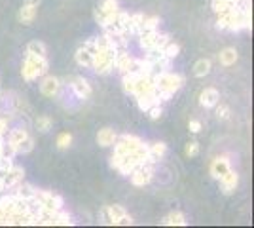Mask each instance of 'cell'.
<instances>
[{
  "mask_svg": "<svg viewBox=\"0 0 254 228\" xmlns=\"http://www.w3.org/2000/svg\"><path fill=\"white\" fill-rule=\"evenodd\" d=\"M154 87L159 93L161 103L171 101V97L184 86V76L179 73H171V71H161V73H154Z\"/></svg>",
  "mask_w": 254,
  "mask_h": 228,
  "instance_id": "6da1fadb",
  "label": "cell"
},
{
  "mask_svg": "<svg viewBox=\"0 0 254 228\" xmlns=\"http://www.w3.org/2000/svg\"><path fill=\"white\" fill-rule=\"evenodd\" d=\"M114 152L124 156V154H137L142 162H148V145L142 141L137 135L131 133H124L122 137H118L116 143L112 145Z\"/></svg>",
  "mask_w": 254,
  "mask_h": 228,
  "instance_id": "7a4b0ae2",
  "label": "cell"
},
{
  "mask_svg": "<svg viewBox=\"0 0 254 228\" xmlns=\"http://www.w3.org/2000/svg\"><path fill=\"white\" fill-rule=\"evenodd\" d=\"M48 57H40V55H32V54H25V59H23L21 65V76L25 82H34L38 80L40 76H44L48 73Z\"/></svg>",
  "mask_w": 254,
  "mask_h": 228,
  "instance_id": "3957f363",
  "label": "cell"
},
{
  "mask_svg": "<svg viewBox=\"0 0 254 228\" xmlns=\"http://www.w3.org/2000/svg\"><path fill=\"white\" fill-rule=\"evenodd\" d=\"M114 63H116V48H105V50H97L91 69H95L97 75L106 76L114 71Z\"/></svg>",
  "mask_w": 254,
  "mask_h": 228,
  "instance_id": "277c9868",
  "label": "cell"
},
{
  "mask_svg": "<svg viewBox=\"0 0 254 228\" xmlns=\"http://www.w3.org/2000/svg\"><path fill=\"white\" fill-rule=\"evenodd\" d=\"M137 36H138V44H140V48L144 52H148V50H161L171 40L169 34H161L158 29L156 31H142Z\"/></svg>",
  "mask_w": 254,
  "mask_h": 228,
  "instance_id": "5b68a950",
  "label": "cell"
},
{
  "mask_svg": "<svg viewBox=\"0 0 254 228\" xmlns=\"http://www.w3.org/2000/svg\"><path fill=\"white\" fill-rule=\"evenodd\" d=\"M118 10H120L118 0H103L95 8V13H93L95 23L99 27H106V25L110 23V19L118 13Z\"/></svg>",
  "mask_w": 254,
  "mask_h": 228,
  "instance_id": "8992f818",
  "label": "cell"
},
{
  "mask_svg": "<svg viewBox=\"0 0 254 228\" xmlns=\"http://www.w3.org/2000/svg\"><path fill=\"white\" fill-rule=\"evenodd\" d=\"M34 200L42 206V209L46 211H52V213H57L59 209H63V198L59 194H53V192H48V190H38L34 192Z\"/></svg>",
  "mask_w": 254,
  "mask_h": 228,
  "instance_id": "52a82bcc",
  "label": "cell"
},
{
  "mask_svg": "<svg viewBox=\"0 0 254 228\" xmlns=\"http://www.w3.org/2000/svg\"><path fill=\"white\" fill-rule=\"evenodd\" d=\"M105 217H106V223L108 225H120V227H129V225H133L135 221H133V217L127 213L126 209H124V206H118V204H114V206H108L105 209Z\"/></svg>",
  "mask_w": 254,
  "mask_h": 228,
  "instance_id": "ba28073f",
  "label": "cell"
},
{
  "mask_svg": "<svg viewBox=\"0 0 254 228\" xmlns=\"http://www.w3.org/2000/svg\"><path fill=\"white\" fill-rule=\"evenodd\" d=\"M131 177V183L135 186H146L152 183V179H154V163H140L138 167L133 169V173L129 175Z\"/></svg>",
  "mask_w": 254,
  "mask_h": 228,
  "instance_id": "9c48e42d",
  "label": "cell"
},
{
  "mask_svg": "<svg viewBox=\"0 0 254 228\" xmlns=\"http://www.w3.org/2000/svg\"><path fill=\"white\" fill-rule=\"evenodd\" d=\"M114 69L120 71L122 75L135 73V69H137V57H133L127 50H116V63H114Z\"/></svg>",
  "mask_w": 254,
  "mask_h": 228,
  "instance_id": "30bf717a",
  "label": "cell"
},
{
  "mask_svg": "<svg viewBox=\"0 0 254 228\" xmlns=\"http://www.w3.org/2000/svg\"><path fill=\"white\" fill-rule=\"evenodd\" d=\"M154 89V78L148 73H135V82H133V97L150 93Z\"/></svg>",
  "mask_w": 254,
  "mask_h": 228,
  "instance_id": "8fae6325",
  "label": "cell"
},
{
  "mask_svg": "<svg viewBox=\"0 0 254 228\" xmlns=\"http://www.w3.org/2000/svg\"><path fill=\"white\" fill-rule=\"evenodd\" d=\"M68 86H70V89H72V93H74L76 97L82 99V101H85V99H89L93 95L91 84L85 78H82V76H72L68 80Z\"/></svg>",
  "mask_w": 254,
  "mask_h": 228,
  "instance_id": "7c38bea8",
  "label": "cell"
},
{
  "mask_svg": "<svg viewBox=\"0 0 254 228\" xmlns=\"http://www.w3.org/2000/svg\"><path fill=\"white\" fill-rule=\"evenodd\" d=\"M61 86H63V84H61V80H59L57 76L48 75V76H44L42 82H40V93H42L44 97L53 99V97H57V95H59Z\"/></svg>",
  "mask_w": 254,
  "mask_h": 228,
  "instance_id": "4fadbf2b",
  "label": "cell"
},
{
  "mask_svg": "<svg viewBox=\"0 0 254 228\" xmlns=\"http://www.w3.org/2000/svg\"><path fill=\"white\" fill-rule=\"evenodd\" d=\"M25 177V169L19 165H11L6 173L2 175V183H4V190H11L13 186H17Z\"/></svg>",
  "mask_w": 254,
  "mask_h": 228,
  "instance_id": "5bb4252c",
  "label": "cell"
},
{
  "mask_svg": "<svg viewBox=\"0 0 254 228\" xmlns=\"http://www.w3.org/2000/svg\"><path fill=\"white\" fill-rule=\"evenodd\" d=\"M220 103V91L216 87H205L199 93V105L203 109H214Z\"/></svg>",
  "mask_w": 254,
  "mask_h": 228,
  "instance_id": "9a60e30c",
  "label": "cell"
},
{
  "mask_svg": "<svg viewBox=\"0 0 254 228\" xmlns=\"http://www.w3.org/2000/svg\"><path fill=\"white\" fill-rule=\"evenodd\" d=\"M220 188H222V192L226 196H230L235 192V188L239 186V173L237 171H233V169H230L228 173H224L220 179Z\"/></svg>",
  "mask_w": 254,
  "mask_h": 228,
  "instance_id": "2e32d148",
  "label": "cell"
},
{
  "mask_svg": "<svg viewBox=\"0 0 254 228\" xmlns=\"http://www.w3.org/2000/svg\"><path fill=\"white\" fill-rule=\"evenodd\" d=\"M232 169V165H230V158L228 156H218V158H214L211 162V167H209V171H211V177L212 179H220L224 173H228Z\"/></svg>",
  "mask_w": 254,
  "mask_h": 228,
  "instance_id": "e0dca14e",
  "label": "cell"
},
{
  "mask_svg": "<svg viewBox=\"0 0 254 228\" xmlns=\"http://www.w3.org/2000/svg\"><path fill=\"white\" fill-rule=\"evenodd\" d=\"M167 154V145L163 141H156L148 145V162L150 163H158L159 160H163Z\"/></svg>",
  "mask_w": 254,
  "mask_h": 228,
  "instance_id": "ac0fdd59",
  "label": "cell"
},
{
  "mask_svg": "<svg viewBox=\"0 0 254 228\" xmlns=\"http://www.w3.org/2000/svg\"><path fill=\"white\" fill-rule=\"evenodd\" d=\"M137 99V107L142 112H146V110L152 107V105H158V103H161V99H159V93L156 91V87L150 91V93H144V95H138Z\"/></svg>",
  "mask_w": 254,
  "mask_h": 228,
  "instance_id": "d6986e66",
  "label": "cell"
},
{
  "mask_svg": "<svg viewBox=\"0 0 254 228\" xmlns=\"http://www.w3.org/2000/svg\"><path fill=\"white\" fill-rule=\"evenodd\" d=\"M116 139H118V135L112 128H101L99 133H97V145H101L103 149L112 147V145L116 143Z\"/></svg>",
  "mask_w": 254,
  "mask_h": 228,
  "instance_id": "ffe728a7",
  "label": "cell"
},
{
  "mask_svg": "<svg viewBox=\"0 0 254 228\" xmlns=\"http://www.w3.org/2000/svg\"><path fill=\"white\" fill-rule=\"evenodd\" d=\"M36 11H38L36 6H32L29 2H23V6L19 8V13H17V19H19L21 25H31L34 21V17H36Z\"/></svg>",
  "mask_w": 254,
  "mask_h": 228,
  "instance_id": "44dd1931",
  "label": "cell"
},
{
  "mask_svg": "<svg viewBox=\"0 0 254 228\" xmlns=\"http://www.w3.org/2000/svg\"><path fill=\"white\" fill-rule=\"evenodd\" d=\"M165 227H186L188 225V219L182 211H171L169 215H165L161 221Z\"/></svg>",
  "mask_w": 254,
  "mask_h": 228,
  "instance_id": "7402d4cb",
  "label": "cell"
},
{
  "mask_svg": "<svg viewBox=\"0 0 254 228\" xmlns=\"http://www.w3.org/2000/svg\"><path fill=\"white\" fill-rule=\"evenodd\" d=\"M144 13H129V23H127V34H133L137 36L142 31V23H144Z\"/></svg>",
  "mask_w": 254,
  "mask_h": 228,
  "instance_id": "603a6c76",
  "label": "cell"
},
{
  "mask_svg": "<svg viewBox=\"0 0 254 228\" xmlns=\"http://www.w3.org/2000/svg\"><path fill=\"white\" fill-rule=\"evenodd\" d=\"M11 190H13V194L17 196L19 200H25V202L32 200V198H34V192H36V188H34V186L29 185V183H23V181L17 186H13Z\"/></svg>",
  "mask_w": 254,
  "mask_h": 228,
  "instance_id": "cb8c5ba5",
  "label": "cell"
},
{
  "mask_svg": "<svg viewBox=\"0 0 254 228\" xmlns=\"http://www.w3.org/2000/svg\"><path fill=\"white\" fill-rule=\"evenodd\" d=\"M237 59H239V54H237V50L235 48H224L222 52L218 54V61H220V65L222 67H232L237 63Z\"/></svg>",
  "mask_w": 254,
  "mask_h": 228,
  "instance_id": "d4e9b609",
  "label": "cell"
},
{
  "mask_svg": "<svg viewBox=\"0 0 254 228\" xmlns=\"http://www.w3.org/2000/svg\"><path fill=\"white\" fill-rule=\"evenodd\" d=\"M74 59H76V63H78L80 67H84V69L93 67V54H91L89 50H85L84 46L78 48V52L74 54Z\"/></svg>",
  "mask_w": 254,
  "mask_h": 228,
  "instance_id": "484cf974",
  "label": "cell"
},
{
  "mask_svg": "<svg viewBox=\"0 0 254 228\" xmlns=\"http://www.w3.org/2000/svg\"><path fill=\"white\" fill-rule=\"evenodd\" d=\"M211 69H212L211 59L203 57L199 61H195V65H193V75L197 76V78H205V76L211 73Z\"/></svg>",
  "mask_w": 254,
  "mask_h": 228,
  "instance_id": "4316f807",
  "label": "cell"
},
{
  "mask_svg": "<svg viewBox=\"0 0 254 228\" xmlns=\"http://www.w3.org/2000/svg\"><path fill=\"white\" fill-rule=\"evenodd\" d=\"M72 225H74L72 215H68L63 209H59V211L53 215V227H72Z\"/></svg>",
  "mask_w": 254,
  "mask_h": 228,
  "instance_id": "83f0119b",
  "label": "cell"
},
{
  "mask_svg": "<svg viewBox=\"0 0 254 228\" xmlns=\"http://www.w3.org/2000/svg\"><path fill=\"white\" fill-rule=\"evenodd\" d=\"M27 135H29L27 128H13V130H10V133H8V139H6V141L17 149V145H19Z\"/></svg>",
  "mask_w": 254,
  "mask_h": 228,
  "instance_id": "f1b7e54d",
  "label": "cell"
},
{
  "mask_svg": "<svg viewBox=\"0 0 254 228\" xmlns=\"http://www.w3.org/2000/svg\"><path fill=\"white\" fill-rule=\"evenodd\" d=\"M34 128H36V131H40V133H48L53 128V120L48 114H40V116L34 118Z\"/></svg>",
  "mask_w": 254,
  "mask_h": 228,
  "instance_id": "f546056e",
  "label": "cell"
},
{
  "mask_svg": "<svg viewBox=\"0 0 254 228\" xmlns=\"http://www.w3.org/2000/svg\"><path fill=\"white\" fill-rule=\"evenodd\" d=\"M72 141H74L72 133L63 131V133H59V135H57V139H55V147H57L59 151H68V149L72 147Z\"/></svg>",
  "mask_w": 254,
  "mask_h": 228,
  "instance_id": "4dcf8cb0",
  "label": "cell"
},
{
  "mask_svg": "<svg viewBox=\"0 0 254 228\" xmlns=\"http://www.w3.org/2000/svg\"><path fill=\"white\" fill-rule=\"evenodd\" d=\"M27 54L46 57V55H48V48H46V44H44L42 40H31V42L27 44Z\"/></svg>",
  "mask_w": 254,
  "mask_h": 228,
  "instance_id": "1f68e13d",
  "label": "cell"
},
{
  "mask_svg": "<svg viewBox=\"0 0 254 228\" xmlns=\"http://www.w3.org/2000/svg\"><path fill=\"white\" fill-rule=\"evenodd\" d=\"M161 54L165 55V57H169V59H175V57L180 54V46L177 42L169 40V42H167L165 46H163V48H161Z\"/></svg>",
  "mask_w": 254,
  "mask_h": 228,
  "instance_id": "d6a6232c",
  "label": "cell"
},
{
  "mask_svg": "<svg viewBox=\"0 0 254 228\" xmlns=\"http://www.w3.org/2000/svg\"><path fill=\"white\" fill-rule=\"evenodd\" d=\"M34 151V139L31 135H27L19 145H17V154H29V152Z\"/></svg>",
  "mask_w": 254,
  "mask_h": 228,
  "instance_id": "836d02e7",
  "label": "cell"
},
{
  "mask_svg": "<svg viewBox=\"0 0 254 228\" xmlns=\"http://www.w3.org/2000/svg\"><path fill=\"white\" fill-rule=\"evenodd\" d=\"M199 143L197 141H190L184 145V156L186 158H195V156H199Z\"/></svg>",
  "mask_w": 254,
  "mask_h": 228,
  "instance_id": "e575fe53",
  "label": "cell"
},
{
  "mask_svg": "<svg viewBox=\"0 0 254 228\" xmlns=\"http://www.w3.org/2000/svg\"><path fill=\"white\" fill-rule=\"evenodd\" d=\"M146 114H148V118L152 120V122H158V120H161V116H163V107H161V103H158V105H152V107L146 110Z\"/></svg>",
  "mask_w": 254,
  "mask_h": 228,
  "instance_id": "d590c367",
  "label": "cell"
},
{
  "mask_svg": "<svg viewBox=\"0 0 254 228\" xmlns=\"http://www.w3.org/2000/svg\"><path fill=\"white\" fill-rule=\"evenodd\" d=\"M159 17L158 15H152V17H144V23H142V31H156L159 27ZM140 31V33H142Z\"/></svg>",
  "mask_w": 254,
  "mask_h": 228,
  "instance_id": "8d00e7d4",
  "label": "cell"
},
{
  "mask_svg": "<svg viewBox=\"0 0 254 228\" xmlns=\"http://www.w3.org/2000/svg\"><path fill=\"white\" fill-rule=\"evenodd\" d=\"M2 156H4V158H11V160L17 156V149H15L13 145H10L6 139H4V143H2Z\"/></svg>",
  "mask_w": 254,
  "mask_h": 228,
  "instance_id": "74e56055",
  "label": "cell"
},
{
  "mask_svg": "<svg viewBox=\"0 0 254 228\" xmlns=\"http://www.w3.org/2000/svg\"><path fill=\"white\" fill-rule=\"evenodd\" d=\"M230 116H232V114H230V107L218 103V105H216V118L226 122V120H230Z\"/></svg>",
  "mask_w": 254,
  "mask_h": 228,
  "instance_id": "f35d334b",
  "label": "cell"
},
{
  "mask_svg": "<svg viewBox=\"0 0 254 228\" xmlns=\"http://www.w3.org/2000/svg\"><path fill=\"white\" fill-rule=\"evenodd\" d=\"M11 165H13V160H11V158H4V156H0V177L6 173Z\"/></svg>",
  "mask_w": 254,
  "mask_h": 228,
  "instance_id": "ab89813d",
  "label": "cell"
},
{
  "mask_svg": "<svg viewBox=\"0 0 254 228\" xmlns=\"http://www.w3.org/2000/svg\"><path fill=\"white\" fill-rule=\"evenodd\" d=\"M201 122H199V120H190V122H188V130L191 131V133H199V131H201Z\"/></svg>",
  "mask_w": 254,
  "mask_h": 228,
  "instance_id": "60d3db41",
  "label": "cell"
},
{
  "mask_svg": "<svg viewBox=\"0 0 254 228\" xmlns=\"http://www.w3.org/2000/svg\"><path fill=\"white\" fill-rule=\"evenodd\" d=\"M82 46H84L85 50H89V52H91L93 55L97 54V44H95V40H93V38H91V40H85Z\"/></svg>",
  "mask_w": 254,
  "mask_h": 228,
  "instance_id": "b9f144b4",
  "label": "cell"
},
{
  "mask_svg": "<svg viewBox=\"0 0 254 228\" xmlns=\"http://www.w3.org/2000/svg\"><path fill=\"white\" fill-rule=\"evenodd\" d=\"M8 122L10 120L6 118V116H0V135H6L8 133Z\"/></svg>",
  "mask_w": 254,
  "mask_h": 228,
  "instance_id": "7bdbcfd3",
  "label": "cell"
},
{
  "mask_svg": "<svg viewBox=\"0 0 254 228\" xmlns=\"http://www.w3.org/2000/svg\"><path fill=\"white\" fill-rule=\"evenodd\" d=\"M0 227H11V221L8 215H4L2 211H0Z\"/></svg>",
  "mask_w": 254,
  "mask_h": 228,
  "instance_id": "ee69618b",
  "label": "cell"
},
{
  "mask_svg": "<svg viewBox=\"0 0 254 228\" xmlns=\"http://www.w3.org/2000/svg\"><path fill=\"white\" fill-rule=\"evenodd\" d=\"M25 2H29V4L36 6V8H40V4H42V0H25Z\"/></svg>",
  "mask_w": 254,
  "mask_h": 228,
  "instance_id": "f6af8a7d",
  "label": "cell"
},
{
  "mask_svg": "<svg viewBox=\"0 0 254 228\" xmlns=\"http://www.w3.org/2000/svg\"><path fill=\"white\" fill-rule=\"evenodd\" d=\"M0 192H4V183H2V177H0Z\"/></svg>",
  "mask_w": 254,
  "mask_h": 228,
  "instance_id": "bcb514c9",
  "label": "cell"
}]
</instances>
